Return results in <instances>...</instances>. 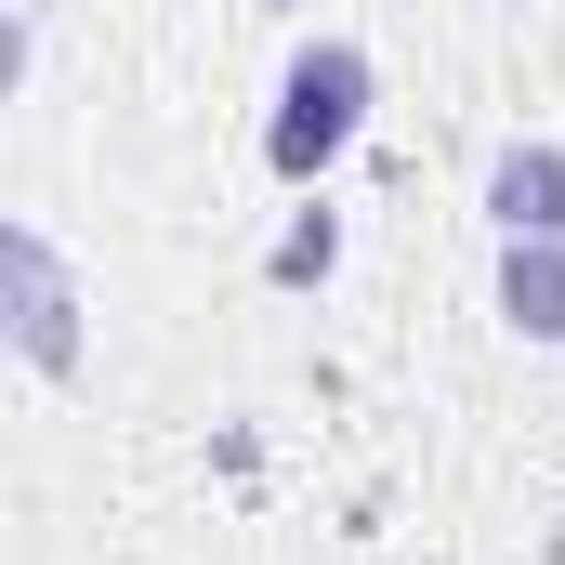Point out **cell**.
<instances>
[{"label":"cell","instance_id":"52a82bcc","mask_svg":"<svg viewBox=\"0 0 565 565\" xmlns=\"http://www.w3.org/2000/svg\"><path fill=\"white\" fill-rule=\"evenodd\" d=\"M264 13H289V0H264Z\"/></svg>","mask_w":565,"mask_h":565},{"label":"cell","instance_id":"8992f818","mask_svg":"<svg viewBox=\"0 0 565 565\" xmlns=\"http://www.w3.org/2000/svg\"><path fill=\"white\" fill-rule=\"evenodd\" d=\"M13 79H26V13H0V106H13Z\"/></svg>","mask_w":565,"mask_h":565},{"label":"cell","instance_id":"5b68a950","mask_svg":"<svg viewBox=\"0 0 565 565\" xmlns=\"http://www.w3.org/2000/svg\"><path fill=\"white\" fill-rule=\"evenodd\" d=\"M329 264H342V224H329V211H302V224L277 237V264H264V277H277V289H316Z\"/></svg>","mask_w":565,"mask_h":565},{"label":"cell","instance_id":"6da1fadb","mask_svg":"<svg viewBox=\"0 0 565 565\" xmlns=\"http://www.w3.org/2000/svg\"><path fill=\"white\" fill-rule=\"evenodd\" d=\"M355 132H369V53L355 40H302L289 79H277V119H264V171L277 184H316Z\"/></svg>","mask_w":565,"mask_h":565},{"label":"cell","instance_id":"277c9868","mask_svg":"<svg viewBox=\"0 0 565 565\" xmlns=\"http://www.w3.org/2000/svg\"><path fill=\"white\" fill-rule=\"evenodd\" d=\"M500 316L526 342H565V237H500Z\"/></svg>","mask_w":565,"mask_h":565},{"label":"cell","instance_id":"3957f363","mask_svg":"<svg viewBox=\"0 0 565 565\" xmlns=\"http://www.w3.org/2000/svg\"><path fill=\"white\" fill-rule=\"evenodd\" d=\"M487 224L500 237H565V145H500L487 158Z\"/></svg>","mask_w":565,"mask_h":565},{"label":"cell","instance_id":"7a4b0ae2","mask_svg":"<svg viewBox=\"0 0 565 565\" xmlns=\"http://www.w3.org/2000/svg\"><path fill=\"white\" fill-rule=\"evenodd\" d=\"M0 342L26 355V369H79V277L53 264V237H26V224H0Z\"/></svg>","mask_w":565,"mask_h":565}]
</instances>
